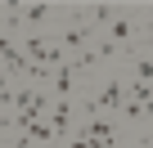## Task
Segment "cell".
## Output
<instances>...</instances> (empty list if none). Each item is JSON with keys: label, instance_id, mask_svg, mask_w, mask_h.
<instances>
[{"label": "cell", "instance_id": "6", "mask_svg": "<svg viewBox=\"0 0 153 148\" xmlns=\"http://www.w3.org/2000/svg\"><path fill=\"white\" fill-rule=\"evenodd\" d=\"M135 77H140V85H149V81H153V58H149V54H140V58H135Z\"/></svg>", "mask_w": 153, "mask_h": 148}, {"label": "cell", "instance_id": "9", "mask_svg": "<svg viewBox=\"0 0 153 148\" xmlns=\"http://www.w3.org/2000/svg\"><path fill=\"white\" fill-rule=\"evenodd\" d=\"M144 148H153V135H149V139H144Z\"/></svg>", "mask_w": 153, "mask_h": 148}, {"label": "cell", "instance_id": "1", "mask_svg": "<svg viewBox=\"0 0 153 148\" xmlns=\"http://www.w3.org/2000/svg\"><path fill=\"white\" fill-rule=\"evenodd\" d=\"M95 108H99V112H122V108H126V81L108 77L104 90H99V99H95Z\"/></svg>", "mask_w": 153, "mask_h": 148}, {"label": "cell", "instance_id": "7", "mask_svg": "<svg viewBox=\"0 0 153 148\" xmlns=\"http://www.w3.org/2000/svg\"><path fill=\"white\" fill-rule=\"evenodd\" d=\"M90 18H95L99 27H108V23L117 18V14H113V5H90Z\"/></svg>", "mask_w": 153, "mask_h": 148}, {"label": "cell", "instance_id": "2", "mask_svg": "<svg viewBox=\"0 0 153 148\" xmlns=\"http://www.w3.org/2000/svg\"><path fill=\"white\" fill-rule=\"evenodd\" d=\"M108 40H113L117 49H126V54H135V45H131V18H122V14H117V18L108 23Z\"/></svg>", "mask_w": 153, "mask_h": 148}, {"label": "cell", "instance_id": "3", "mask_svg": "<svg viewBox=\"0 0 153 148\" xmlns=\"http://www.w3.org/2000/svg\"><path fill=\"white\" fill-rule=\"evenodd\" d=\"M50 126H54V135H68V126H72V99H59L54 108H50V117H45Z\"/></svg>", "mask_w": 153, "mask_h": 148}, {"label": "cell", "instance_id": "4", "mask_svg": "<svg viewBox=\"0 0 153 148\" xmlns=\"http://www.w3.org/2000/svg\"><path fill=\"white\" fill-rule=\"evenodd\" d=\"M72 77H76L72 63H59V67H54V94H59V99H72Z\"/></svg>", "mask_w": 153, "mask_h": 148}, {"label": "cell", "instance_id": "5", "mask_svg": "<svg viewBox=\"0 0 153 148\" xmlns=\"http://www.w3.org/2000/svg\"><path fill=\"white\" fill-rule=\"evenodd\" d=\"M50 14H54V5H45V0H41V5H23V23L27 27H41Z\"/></svg>", "mask_w": 153, "mask_h": 148}, {"label": "cell", "instance_id": "8", "mask_svg": "<svg viewBox=\"0 0 153 148\" xmlns=\"http://www.w3.org/2000/svg\"><path fill=\"white\" fill-rule=\"evenodd\" d=\"M86 36H90L86 27H76V23H72V27L63 32V45H86Z\"/></svg>", "mask_w": 153, "mask_h": 148}]
</instances>
